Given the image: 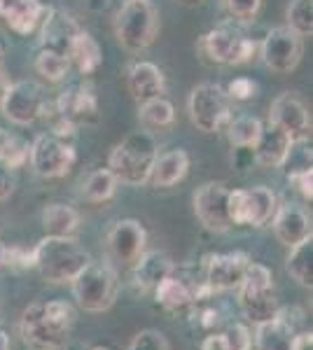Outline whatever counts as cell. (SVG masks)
Returning <instances> with one entry per match:
<instances>
[{
  "label": "cell",
  "instance_id": "1",
  "mask_svg": "<svg viewBox=\"0 0 313 350\" xmlns=\"http://www.w3.org/2000/svg\"><path fill=\"white\" fill-rule=\"evenodd\" d=\"M77 310L66 299L31 304L19 320V334L28 350H64L71 341Z\"/></svg>",
  "mask_w": 313,
  "mask_h": 350
},
{
  "label": "cell",
  "instance_id": "2",
  "mask_svg": "<svg viewBox=\"0 0 313 350\" xmlns=\"http://www.w3.org/2000/svg\"><path fill=\"white\" fill-rule=\"evenodd\" d=\"M89 262L92 255L75 236H45L33 247V269L52 285H71Z\"/></svg>",
  "mask_w": 313,
  "mask_h": 350
},
{
  "label": "cell",
  "instance_id": "3",
  "mask_svg": "<svg viewBox=\"0 0 313 350\" xmlns=\"http://www.w3.org/2000/svg\"><path fill=\"white\" fill-rule=\"evenodd\" d=\"M157 154L159 148L155 135L150 131H134L112 148L108 157V168L117 178V183L140 187L150 180Z\"/></svg>",
  "mask_w": 313,
  "mask_h": 350
},
{
  "label": "cell",
  "instance_id": "4",
  "mask_svg": "<svg viewBox=\"0 0 313 350\" xmlns=\"http://www.w3.org/2000/svg\"><path fill=\"white\" fill-rule=\"evenodd\" d=\"M197 49L206 64L213 66H241L248 64L258 52V42L248 38L243 26L234 19H227L203 33L197 42Z\"/></svg>",
  "mask_w": 313,
  "mask_h": 350
},
{
  "label": "cell",
  "instance_id": "5",
  "mask_svg": "<svg viewBox=\"0 0 313 350\" xmlns=\"http://www.w3.org/2000/svg\"><path fill=\"white\" fill-rule=\"evenodd\" d=\"M236 295L241 315L253 327L271 323L276 318L278 308H281L274 295V273L266 264L253 262V259H250L246 273H243Z\"/></svg>",
  "mask_w": 313,
  "mask_h": 350
},
{
  "label": "cell",
  "instance_id": "6",
  "mask_svg": "<svg viewBox=\"0 0 313 350\" xmlns=\"http://www.w3.org/2000/svg\"><path fill=\"white\" fill-rule=\"evenodd\" d=\"M73 299L87 313H105L119 295V273L110 262H89L71 280Z\"/></svg>",
  "mask_w": 313,
  "mask_h": 350
},
{
  "label": "cell",
  "instance_id": "7",
  "mask_svg": "<svg viewBox=\"0 0 313 350\" xmlns=\"http://www.w3.org/2000/svg\"><path fill=\"white\" fill-rule=\"evenodd\" d=\"M159 33V12L152 0L127 3L115 14V38L127 52H145Z\"/></svg>",
  "mask_w": 313,
  "mask_h": 350
},
{
  "label": "cell",
  "instance_id": "8",
  "mask_svg": "<svg viewBox=\"0 0 313 350\" xmlns=\"http://www.w3.org/2000/svg\"><path fill=\"white\" fill-rule=\"evenodd\" d=\"M187 112H190L192 124L203 133L225 131V126L234 117L231 98L227 96L225 87L213 82H201L192 89L187 98Z\"/></svg>",
  "mask_w": 313,
  "mask_h": 350
},
{
  "label": "cell",
  "instance_id": "9",
  "mask_svg": "<svg viewBox=\"0 0 313 350\" xmlns=\"http://www.w3.org/2000/svg\"><path fill=\"white\" fill-rule=\"evenodd\" d=\"M281 199L266 185H255L250 189H229V217L234 227L262 229L271 224Z\"/></svg>",
  "mask_w": 313,
  "mask_h": 350
},
{
  "label": "cell",
  "instance_id": "10",
  "mask_svg": "<svg viewBox=\"0 0 313 350\" xmlns=\"http://www.w3.org/2000/svg\"><path fill=\"white\" fill-rule=\"evenodd\" d=\"M77 161V152L71 140H64L54 133H40L31 143V168L40 178H64Z\"/></svg>",
  "mask_w": 313,
  "mask_h": 350
},
{
  "label": "cell",
  "instance_id": "11",
  "mask_svg": "<svg viewBox=\"0 0 313 350\" xmlns=\"http://www.w3.org/2000/svg\"><path fill=\"white\" fill-rule=\"evenodd\" d=\"M304 54V40L288 26H276L264 36L260 44L262 64L276 75H288L299 66Z\"/></svg>",
  "mask_w": 313,
  "mask_h": 350
},
{
  "label": "cell",
  "instance_id": "12",
  "mask_svg": "<svg viewBox=\"0 0 313 350\" xmlns=\"http://www.w3.org/2000/svg\"><path fill=\"white\" fill-rule=\"evenodd\" d=\"M147 250V231L138 219H117L108 231V262L115 269H131Z\"/></svg>",
  "mask_w": 313,
  "mask_h": 350
},
{
  "label": "cell",
  "instance_id": "13",
  "mask_svg": "<svg viewBox=\"0 0 313 350\" xmlns=\"http://www.w3.org/2000/svg\"><path fill=\"white\" fill-rule=\"evenodd\" d=\"M45 100L47 98H45L42 87L38 82H10L8 92L3 96V103H0V112L5 115V120L16 124V126H28L42 117Z\"/></svg>",
  "mask_w": 313,
  "mask_h": 350
},
{
  "label": "cell",
  "instance_id": "14",
  "mask_svg": "<svg viewBox=\"0 0 313 350\" xmlns=\"http://www.w3.org/2000/svg\"><path fill=\"white\" fill-rule=\"evenodd\" d=\"M229 189L231 187H227L225 183H206L195 191L192 196L195 215L203 224V229L225 234L234 227L229 217Z\"/></svg>",
  "mask_w": 313,
  "mask_h": 350
},
{
  "label": "cell",
  "instance_id": "15",
  "mask_svg": "<svg viewBox=\"0 0 313 350\" xmlns=\"http://www.w3.org/2000/svg\"><path fill=\"white\" fill-rule=\"evenodd\" d=\"M250 255L248 252H213L203 257V283H206L215 295L220 292L238 290L243 280V273L248 269Z\"/></svg>",
  "mask_w": 313,
  "mask_h": 350
},
{
  "label": "cell",
  "instance_id": "16",
  "mask_svg": "<svg viewBox=\"0 0 313 350\" xmlns=\"http://www.w3.org/2000/svg\"><path fill=\"white\" fill-rule=\"evenodd\" d=\"M269 122L283 129L292 143H306L311 138V112L295 92H283L271 100Z\"/></svg>",
  "mask_w": 313,
  "mask_h": 350
},
{
  "label": "cell",
  "instance_id": "17",
  "mask_svg": "<svg viewBox=\"0 0 313 350\" xmlns=\"http://www.w3.org/2000/svg\"><path fill=\"white\" fill-rule=\"evenodd\" d=\"M56 112L75 126H94L99 124V98L87 84H71L54 100Z\"/></svg>",
  "mask_w": 313,
  "mask_h": 350
},
{
  "label": "cell",
  "instance_id": "18",
  "mask_svg": "<svg viewBox=\"0 0 313 350\" xmlns=\"http://www.w3.org/2000/svg\"><path fill=\"white\" fill-rule=\"evenodd\" d=\"M40 49H49V52H59L68 56L71 54L73 40L82 26L77 24V19L71 12L61 8H47L42 24H40Z\"/></svg>",
  "mask_w": 313,
  "mask_h": 350
},
{
  "label": "cell",
  "instance_id": "19",
  "mask_svg": "<svg viewBox=\"0 0 313 350\" xmlns=\"http://www.w3.org/2000/svg\"><path fill=\"white\" fill-rule=\"evenodd\" d=\"M271 227H274L276 239L286 247H292L313 236L309 211L304 206H299V203H290V201L278 203L276 215L271 219Z\"/></svg>",
  "mask_w": 313,
  "mask_h": 350
},
{
  "label": "cell",
  "instance_id": "20",
  "mask_svg": "<svg viewBox=\"0 0 313 350\" xmlns=\"http://www.w3.org/2000/svg\"><path fill=\"white\" fill-rule=\"evenodd\" d=\"M297 143H292V138L278 129L276 124H262V131L258 143L253 145L255 152V163H262L266 168H281L286 166L290 154H292V148Z\"/></svg>",
  "mask_w": 313,
  "mask_h": 350
},
{
  "label": "cell",
  "instance_id": "21",
  "mask_svg": "<svg viewBox=\"0 0 313 350\" xmlns=\"http://www.w3.org/2000/svg\"><path fill=\"white\" fill-rule=\"evenodd\" d=\"M47 8L40 0H0V19L16 36H31L42 24Z\"/></svg>",
  "mask_w": 313,
  "mask_h": 350
},
{
  "label": "cell",
  "instance_id": "22",
  "mask_svg": "<svg viewBox=\"0 0 313 350\" xmlns=\"http://www.w3.org/2000/svg\"><path fill=\"white\" fill-rule=\"evenodd\" d=\"M175 271V264L166 252L162 250H145L143 255L131 267V283L138 292H155V287L162 283L166 275Z\"/></svg>",
  "mask_w": 313,
  "mask_h": 350
},
{
  "label": "cell",
  "instance_id": "23",
  "mask_svg": "<svg viewBox=\"0 0 313 350\" xmlns=\"http://www.w3.org/2000/svg\"><path fill=\"white\" fill-rule=\"evenodd\" d=\"M127 87L134 96L136 103H145L150 98L164 96L166 92V80H164L162 68L152 61H134L127 70Z\"/></svg>",
  "mask_w": 313,
  "mask_h": 350
},
{
  "label": "cell",
  "instance_id": "24",
  "mask_svg": "<svg viewBox=\"0 0 313 350\" xmlns=\"http://www.w3.org/2000/svg\"><path fill=\"white\" fill-rule=\"evenodd\" d=\"M155 301L171 315H183L187 318V313L195 306V287L190 285L187 278L175 275V271L171 275L162 280L155 287Z\"/></svg>",
  "mask_w": 313,
  "mask_h": 350
},
{
  "label": "cell",
  "instance_id": "25",
  "mask_svg": "<svg viewBox=\"0 0 313 350\" xmlns=\"http://www.w3.org/2000/svg\"><path fill=\"white\" fill-rule=\"evenodd\" d=\"M187 173H190V154H187L185 150L175 148V150L164 152V154H157L147 183H150L152 187L168 189V187H175L178 183H183L187 178Z\"/></svg>",
  "mask_w": 313,
  "mask_h": 350
},
{
  "label": "cell",
  "instance_id": "26",
  "mask_svg": "<svg viewBox=\"0 0 313 350\" xmlns=\"http://www.w3.org/2000/svg\"><path fill=\"white\" fill-rule=\"evenodd\" d=\"M68 59H71V64L77 66V70L82 75H94L101 68V64H103V49H101L99 40H96L92 33L82 28L75 36V40H73Z\"/></svg>",
  "mask_w": 313,
  "mask_h": 350
},
{
  "label": "cell",
  "instance_id": "27",
  "mask_svg": "<svg viewBox=\"0 0 313 350\" xmlns=\"http://www.w3.org/2000/svg\"><path fill=\"white\" fill-rule=\"evenodd\" d=\"M297 332L290 327L286 320L276 315L271 323L255 327V348L258 350H292V338Z\"/></svg>",
  "mask_w": 313,
  "mask_h": 350
},
{
  "label": "cell",
  "instance_id": "28",
  "mask_svg": "<svg viewBox=\"0 0 313 350\" xmlns=\"http://www.w3.org/2000/svg\"><path fill=\"white\" fill-rule=\"evenodd\" d=\"M42 227L47 236H75L79 229V213L66 203H49L42 211Z\"/></svg>",
  "mask_w": 313,
  "mask_h": 350
},
{
  "label": "cell",
  "instance_id": "29",
  "mask_svg": "<svg viewBox=\"0 0 313 350\" xmlns=\"http://www.w3.org/2000/svg\"><path fill=\"white\" fill-rule=\"evenodd\" d=\"M286 271L290 273V278L297 280L301 287L313 285V236L290 247Z\"/></svg>",
  "mask_w": 313,
  "mask_h": 350
},
{
  "label": "cell",
  "instance_id": "30",
  "mask_svg": "<svg viewBox=\"0 0 313 350\" xmlns=\"http://www.w3.org/2000/svg\"><path fill=\"white\" fill-rule=\"evenodd\" d=\"M138 120L145 129H152V131H162V129L173 126L175 122V108L168 98L164 96H157V98H150L145 103H140L138 110Z\"/></svg>",
  "mask_w": 313,
  "mask_h": 350
},
{
  "label": "cell",
  "instance_id": "31",
  "mask_svg": "<svg viewBox=\"0 0 313 350\" xmlns=\"http://www.w3.org/2000/svg\"><path fill=\"white\" fill-rule=\"evenodd\" d=\"M117 178L110 173V168H96L87 175V180L82 183V196L89 203H105L115 196L117 191Z\"/></svg>",
  "mask_w": 313,
  "mask_h": 350
},
{
  "label": "cell",
  "instance_id": "32",
  "mask_svg": "<svg viewBox=\"0 0 313 350\" xmlns=\"http://www.w3.org/2000/svg\"><path fill=\"white\" fill-rule=\"evenodd\" d=\"M225 131H227V138H229L231 148H253L260 138L262 120H258L255 115H236L229 120Z\"/></svg>",
  "mask_w": 313,
  "mask_h": 350
},
{
  "label": "cell",
  "instance_id": "33",
  "mask_svg": "<svg viewBox=\"0 0 313 350\" xmlns=\"http://www.w3.org/2000/svg\"><path fill=\"white\" fill-rule=\"evenodd\" d=\"M36 72L42 80L59 84L66 80L68 70H71V59L59 52H49V49H38L36 54Z\"/></svg>",
  "mask_w": 313,
  "mask_h": 350
},
{
  "label": "cell",
  "instance_id": "34",
  "mask_svg": "<svg viewBox=\"0 0 313 350\" xmlns=\"http://www.w3.org/2000/svg\"><path fill=\"white\" fill-rule=\"evenodd\" d=\"M288 28L304 40L313 36V0H292L288 5Z\"/></svg>",
  "mask_w": 313,
  "mask_h": 350
},
{
  "label": "cell",
  "instance_id": "35",
  "mask_svg": "<svg viewBox=\"0 0 313 350\" xmlns=\"http://www.w3.org/2000/svg\"><path fill=\"white\" fill-rule=\"evenodd\" d=\"M220 350H253V332L246 323H227L218 332Z\"/></svg>",
  "mask_w": 313,
  "mask_h": 350
},
{
  "label": "cell",
  "instance_id": "36",
  "mask_svg": "<svg viewBox=\"0 0 313 350\" xmlns=\"http://www.w3.org/2000/svg\"><path fill=\"white\" fill-rule=\"evenodd\" d=\"M229 19L238 21V24H248L262 10V0H222Z\"/></svg>",
  "mask_w": 313,
  "mask_h": 350
},
{
  "label": "cell",
  "instance_id": "37",
  "mask_svg": "<svg viewBox=\"0 0 313 350\" xmlns=\"http://www.w3.org/2000/svg\"><path fill=\"white\" fill-rule=\"evenodd\" d=\"M33 269V247L21 243L5 245V271H28Z\"/></svg>",
  "mask_w": 313,
  "mask_h": 350
},
{
  "label": "cell",
  "instance_id": "38",
  "mask_svg": "<svg viewBox=\"0 0 313 350\" xmlns=\"http://www.w3.org/2000/svg\"><path fill=\"white\" fill-rule=\"evenodd\" d=\"M127 350H171L168 338L159 329H140L131 338Z\"/></svg>",
  "mask_w": 313,
  "mask_h": 350
},
{
  "label": "cell",
  "instance_id": "39",
  "mask_svg": "<svg viewBox=\"0 0 313 350\" xmlns=\"http://www.w3.org/2000/svg\"><path fill=\"white\" fill-rule=\"evenodd\" d=\"M28 159H31V145L26 143V140H19L12 135V140H10L8 150H5L3 154V161L8 163L12 171H19V168H24Z\"/></svg>",
  "mask_w": 313,
  "mask_h": 350
},
{
  "label": "cell",
  "instance_id": "40",
  "mask_svg": "<svg viewBox=\"0 0 313 350\" xmlns=\"http://www.w3.org/2000/svg\"><path fill=\"white\" fill-rule=\"evenodd\" d=\"M288 183L292 185L295 191H299L304 201L313 199V171H311V166H299V168L288 171Z\"/></svg>",
  "mask_w": 313,
  "mask_h": 350
},
{
  "label": "cell",
  "instance_id": "41",
  "mask_svg": "<svg viewBox=\"0 0 313 350\" xmlns=\"http://www.w3.org/2000/svg\"><path fill=\"white\" fill-rule=\"evenodd\" d=\"M225 92L231 100H250L258 96V84L250 80V77H234V80L227 84Z\"/></svg>",
  "mask_w": 313,
  "mask_h": 350
},
{
  "label": "cell",
  "instance_id": "42",
  "mask_svg": "<svg viewBox=\"0 0 313 350\" xmlns=\"http://www.w3.org/2000/svg\"><path fill=\"white\" fill-rule=\"evenodd\" d=\"M16 189V175L12 168L0 159V201H8Z\"/></svg>",
  "mask_w": 313,
  "mask_h": 350
},
{
  "label": "cell",
  "instance_id": "43",
  "mask_svg": "<svg viewBox=\"0 0 313 350\" xmlns=\"http://www.w3.org/2000/svg\"><path fill=\"white\" fill-rule=\"evenodd\" d=\"M231 163L238 171H248L250 166L255 163V152L253 148H231Z\"/></svg>",
  "mask_w": 313,
  "mask_h": 350
},
{
  "label": "cell",
  "instance_id": "44",
  "mask_svg": "<svg viewBox=\"0 0 313 350\" xmlns=\"http://www.w3.org/2000/svg\"><path fill=\"white\" fill-rule=\"evenodd\" d=\"M292 350H313V332L299 329L292 338Z\"/></svg>",
  "mask_w": 313,
  "mask_h": 350
},
{
  "label": "cell",
  "instance_id": "45",
  "mask_svg": "<svg viewBox=\"0 0 313 350\" xmlns=\"http://www.w3.org/2000/svg\"><path fill=\"white\" fill-rule=\"evenodd\" d=\"M8 87H10V77H8V72H5V68L0 66V103H3V96L8 92Z\"/></svg>",
  "mask_w": 313,
  "mask_h": 350
},
{
  "label": "cell",
  "instance_id": "46",
  "mask_svg": "<svg viewBox=\"0 0 313 350\" xmlns=\"http://www.w3.org/2000/svg\"><path fill=\"white\" fill-rule=\"evenodd\" d=\"M10 140H12V135H10L8 131H5L3 126H0V159H3V154H5V150H8Z\"/></svg>",
  "mask_w": 313,
  "mask_h": 350
},
{
  "label": "cell",
  "instance_id": "47",
  "mask_svg": "<svg viewBox=\"0 0 313 350\" xmlns=\"http://www.w3.org/2000/svg\"><path fill=\"white\" fill-rule=\"evenodd\" d=\"M0 350H10V334L0 327Z\"/></svg>",
  "mask_w": 313,
  "mask_h": 350
},
{
  "label": "cell",
  "instance_id": "48",
  "mask_svg": "<svg viewBox=\"0 0 313 350\" xmlns=\"http://www.w3.org/2000/svg\"><path fill=\"white\" fill-rule=\"evenodd\" d=\"M5 271V243H0V273Z\"/></svg>",
  "mask_w": 313,
  "mask_h": 350
},
{
  "label": "cell",
  "instance_id": "49",
  "mask_svg": "<svg viewBox=\"0 0 313 350\" xmlns=\"http://www.w3.org/2000/svg\"><path fill=\"white\" fill-rule=\"evenodd\" d=\"M89 350H112V348H108V346H94V348H89Z\"/></svg>",
  "mask_w": 313,
  "mask_h": 350
},
{
  "label": "cell",
  "instance_id": "50",
  "mask_svg": "<svg viewBox=\"0 0 313 350\" xmlns=\"http://www.w3.org/2000/svg\"><path fill=\"white\" fill-rule=\"evenodd\" d=\"M122 5H127V3H138V0H119Z\"/></svg>",
  "mask_w": 313,
  "mask_h": 350
}]
</instances>
